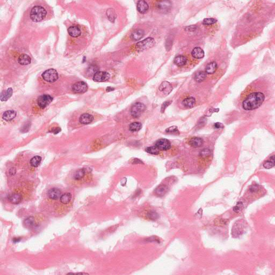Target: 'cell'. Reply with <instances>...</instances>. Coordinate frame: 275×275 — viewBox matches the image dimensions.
Masks as SVG:
<instances>
[{"instance_id": "cell-44", "label": "cell", "mask_w": 275, "mask_h": 275, "mask_svg": "<svg viewBox=\"0 0 275 275\" xmlns=\"http://www.w3.org/2000/svg\"><path fill=\"white\" fill-rule=\"evenodd\" d=\"M60 131H61V129L59 128V127H57V128L53 129V130H52V132H53L54 134H57V133H59Z\"/></svg>"}, {"instance_id": "cell-34", "label": "cell", "mask_w": 275, "mask_h": 275, "mask_svg": "<svg viewBox=\"0 0 275 275\" xmlns=\"http://www.w3.org/2000/svg\"><path fill=\"white\" fill-rule=\"evenodd\" d=\"M270 159V160L267 161L263 164V167L265 168L270 169L275 166V156H272Z\"/></svg>"}, {"instance_id": "cell-12", "label": "cell", "mask_w": 275, "mask_h": 275, "mask_svg": "<svg viewBox=\"0 0 275 275\" xmlns=\"http://www.w3.org/2000/svg\"><path fill=\"white\" fill-rule=\"evenodd\" d=\"M61 192L60 191V189L56 188L51 189L48 193L49 197L51 200H57L59 198L61 197Z\"/></svg>"}, {"instance_id": "cell-46", "label": "cell", "mask_w": 275, "mask_h": 275, "mask_svg": "<svg viewBox=\"0 0 275 275\" xmlns=\"http://www.w3.org/2000/svg\"><path fill=\"white\" fill-rule=\"evenodd\" d=\"M113 90H114V89L112 88L111 87H108V88H107V91H113Z\"/></svg>"}, {"instance_id": "cell-1", "label": "cell", "mask_w": 275, "mask_h": 275, "mask_svg": "<svg viewBox=\"0 0 275 275\" xmlns=\"http://www.w3.org/2000/svg\"><path fill=\"white\" fill-rule=\"evenodd\" d=\"M265 100L264 94L254 92L249 94L243 101L242 107L247 111H251L261 106Z\"/></svg>"}, {"instance_id": "cell-26", "label": "cell", "mask_w": 275, "mask_h": 275, "mask_svg": "<svg viewBox=\"0 0 275 275\" xmlns=\"http://www.w3.org/2000/svg\"><path fill=\"white\" fill-rule=\"evenodd\" d=\"M13 89L11 88H9L7 89L6 91H4V92H3L1 94V101H6L9 98L11 97V96L13 95Z\"/></svg>"}, {"instance_id": "cell-45", "label": "cell", "mask_w": 275, "mask_h": 275, "mask_svg": "<svg viewBox=\"0 0 275 275\" xmlns=\"http://www.w3.org/2000/svg\"><path fill=\"white\" fill-rule=\"evenodd\" d=\"M9 173L11 175H14L16 173L15 169L13 168V171H11L10 170L9 171Z\"/></svg>"}, {"instance_id": "cell-27", "label": "cell", "mask_w": 275, "mask_h": 275, "mask_svg": "<svg viewBox=\"0 0 275 275\" xmlns=\"http://www.w3.org/2000/svg\"><path fill=\"white\" fill-rule=\"evenodd\" d=\"M71 193H65L61 196L60 197V202L64 204H68L72 200Z\"/></svg>"}, {"instance_id": "cell-6", "label": "cell", "mask_w": 275, "mask_h": 275, "mask_svg": "<svg viewBox=\"0 0 275 275\" xmlns=\"http://www.w3.org/2000/svg\"><path fill=\"white\" fill-rule=\"evenodd\" d=\"M146 109V107L144 104L140 102L135 103L132 105L131 109V115L133 117L138 118L141 115Z\"/></svg>"}, {"instance_id": "cell-10", "label": "cell", "mask_w": 275, "mask_h": 275, "mask_svg": "<svg viewBox=\"0 0 275 275\" xmlns=\"http://www.w3.org/2000/svg\"><path fill=\"white\" fill-rule=\"evenodd\" d=\"M155 146L161 151H167L171 148L170 142L166 139H160L157 140Z\"/></svg>"}, {"instance_id": "cell-35", "label": "cell", "mask_w": 275, "mask_h": 275, "mask_svg": "<svg viewBox=\"0 0 275 275\" xmlns=\"http://www.w3.org/2000/svg\"><path fill=\"white\" fill-rule=\"evenodd\" d=\"M146 151L147 153L153 154V155H158L160 153V150L156 146H154L148 147L146 149Z\"/></svg>"}, {"instance_id": "cell-21", "label": "cell", "mask_w": 275, "mask_h": 275, "mask_svg": "<svg viewBox=\"0 0 275 275\" xmlns=\"http://www.w3.org/2000/svg\"><path fill=\"white\" fill-rule=\"evenodd\" d=\"M145 35L144 31L142 30H135L131 34V38L132 40L137 41L144 37Z\"/></svg>"}, {"instance_id": "cell-38", "label": "cell", "mask_w": 275, "mask_h": 275, "mask_svg": "<svg viewBox=\"0 0 275 275\" xmlns=\"http://www.w3.org/2000/svg\"><path fill=\"white\" fill-rule=\"evenodd\" d=\"M243 208H244V204L242 203V202H238L237 204H236V205L233 207V211L236 213H239L242 211Z\"/></svg>"}, {"instance_id": "cell-31", "label": "cell", "mask_w": 275, "mask_h": 275, "mask_svg": "<svg viewBox=\"0 0 275 275\" xmlns=\"http://www.w3.org/2000/svg\"><path fill=\"white\" fill-rule=\"evenodd\" d=\"M86 174V169H80L76 171L74 175V178L75 180H80L84 177Z\"/></svg>"}, {"instance_id": "cell-39", "label": "cell", "mask_w": 275, "mask_h": 275, "mask_svg": "<svg viewBox=\"0 0 275 275\" xmlns=\"http://www.w3.org/2000/svg\"><path fill=\"white\" fill-rule=\"evenodd\" d=\"M147 216L148 219L153 220H155L159 218V215H158V213L154 211H149L147 214Z\"/></svg>"}, {"instance_id": "cell-3", "label": "cell", "mask_w": 275, "mask_h": 275, "mask_svg": "<svg viewBox=\"0 0 275 275\" xmlns=\"http://www.w3.org/2000/svg\"><path fill=\"white\" fill-rule=\"evenodd\" d=\"M155 44V40L153 38H149L145 39V40L137 43L135 45L136 50L139 52L144 51L147 49H150Z\"/></svg>"}, {"instance_id": "cell-13", "label": "cell", "mask_w": 275, "mask_h": 275, "mask_svg": "<svg viewBox=\"0 0 275 275\" xmlns=\"http://www.w3.org/2000/svg\"><path fill=\"white\" fill-rule=\"evenodd\" d=\"M69 35L73 38H77L81 35V31L78 26H71L68 29Z\"/></svg>"}, {"instance_id": "cell-41", "label": "cell", "mask_w": 275, "mask_h": 275, "mask_svg": "<svg viewBox=\"0 0 275 275\" xmlns=\"http://www.w3.org/2000/svg\"><path fill=\"white\" fill-rule=\"evenodd\" d=\"M171 101H167V102H165L163 103V104L162 105V107H161V112H164V110H165V109H166L167 107H168L169 105L171 104Z\"/></svg>"}, {"instance_id": "cell-5", "label": "cell", "mask_w": 275, "mask_h": 275, "mask_svg": "<svg viewBox=\"0 0 275 275\" xmlns=\"http://www.w3.org/2000/svg\"><path fill=\"white\" fill-rule=\"evenodd\" d=\"M42 77L47 82H55L58 80V72L54 69H49L42 74Z\"/></svg>"}, {"instance_id": "cell-14", "label": "cell", "mask_w": 275, "mask_h": 275, "mask_svg": "<svg viewBox=\"0 0 275 275\" xmlns=\"http://www.w3.org/2000/svg\"><path fill=\"white\" fill-rule=\"evenodd\" d=\"M94 117L93 116L88 113H83L80 116V122L83 124H88L93 122Z\"/></svg>"}, {"instance_id": "cell-37", "label": "cell", "mask_w": 275, "mask_h": 275, "mask_svg": "<svg viewBox=\"0 0 275 275\" xmlns=\"http://www.w3.org/2000/svg\"><path fill=\"white\" fill-rule=\"evenodd\" d=\"M166 132L167 133H171V134H178L180 133V132L178 130V127H175V126L169 127L166 130Z\"/></svg>"}, {"instance_id": "cell-11", "label": "cell", "mask_w": 275, "mask_h": 275, "mask_svg": "<svg viewBox=\"0 0 275 275\" xmlns=\"http://www.w3.org/2000/svg\"><path fill=\"white\" fill-rule=\"evenodd\" d=\"M159 90L165 95H168L173 90V87L169 82L168 81H164L160 85Z\"/></svg>"}, {"instance_id": "cell-16", "label": "cell", "mask_w": 275, "mask_h": 275, "mask_svg": "<svg viewBox=\"0 0 275 275\" xmlns=\"http://www.w3.org/2000/svg\"><path fill=\"white\" fill-rule=\"evenodd\" d=\"M148 5L146 1L143 0L138 1L137 3V9L139 13H145L148 10Z\"/></svg>"}, {"instance_id": "cell-36", "label": "cell", "mask_w": 275, "mask_h": 275, "mask_svg": "<svg viewBox=\"0 0 275 275\" xmlns=\"http://www.w3.org/2000/svg\"><path fill=\"white\" fill-rule=\"evenodd\" d=\"M212 154V152L210 149L204 148L200 152V156L201 158H206L209 157Z\"/></svg>"}, {"instance_id": "cell-43", "label": "cell", "mask_w": 275, "mask_h": 275, "mask_svg": "<svg viewBox=\"0 0 275 275\" xmlns=\"http://www.w3.org/2000/svg\"><path fill=\"white\" fill-rule=\"evenodd\" d=\"M214 127H215V129H222L223 127H224V125L222 124V123H216L214 125Z\"/></svg>"}, {"instance_id": "cell-7", "label": "cell", "mask_w": 275, "mask_h": 275, "mask_svg": "<svg viewBox=\"0 0 275 275\" xmlns=\"http://www.w3.org/2000/svg\"><path fill=\"white\" fill-rule=\"evenodd\" d=\"M53 101V98L49 95H43L39 97L37 100L38 105L42 109L47 107Z\"/></svg>"}, {"instance_id": "cell-17", "label": "cell", "mask_w": 275, "mask_h": 275, "mask_svg": "<svg viewBox=\"0 0 275 275\" xmlns=\"http://www.w3.org/2000/svg\"><path fill=\"white\" fill-rule=\"evenodd\" d=\"M191 54L193 58L197 59H202L204 57V52L203 50L201 49L200 47H197L193 49V50L191 52Z\"/></svg>"}, {"instance_id": "cell-33", "label": "cell", "mask_w": 275, "mask_h": 275, "mask_svg": "<svg viewBox=\"0 0 275 275\" xmlns=\"http://www.w3.org/2000/svg\"><path fill=\"white\" fill-rule=\"evenodd\" d=\"M142 128V124L139 122H134L130 125L129 129L131 131L135 132L140 130Z\"/></svg>"}, {"instance_id": "cell-2", "label": "cell", "mask_w": 275, "mask_h": 275, "mask_svg": "<svg viewBox=\"0 0 275 275\" xmlns=\"http://www.w3.org/2000/svg\"><path fill=\"white\" fill-rule=\"evenodd\" d=\"M46 15V10L43 7L36 6L31 9L30 18L35 22H39L44 19Z\"/></svg>"}, {"instance_id": "cell-8", "label": "cell", "mask_w": 275, "mask_h": 275, "mask_svg": "<svg viewBox=\"0 0 275 275\" xmlns=\"http://www.w3.org/2000/svg\"><path fill=\"white\" fill-rule=\"evenodd\" d=\"M110 75L107 72L98 71L94 75L93 80L95 82H105L109 80Z\"/></svg>"}, {"instance_id": "cell-9", "label": "cell", "mask_w": 275, "mask_h": 275, "mask_svg": "<svg viewBox=\"0 0 275 275\" xmlns=\"http://www.w3.org/2000/svg\"><path fill=\"white\" fill-rule=\"evenodd\" d=\"M72 89L76 93H84L87 91L88 86L83 81H79L74 84Z\"/></svg>"}, {"instance_id": "cell-23", "label": "cell", "mask_w": 275, "mask_h": 275, "mask_svg": "<svg viewBox=\"0 0 275 275\" xmlns=\"http://www.w3.org/2000/svg\"><path fill=\"white\" fill-rule=\"evenodd\" d=\"M18 62L22 65H28L31 62V59L26 54H23L18 58Z\"/></svg>"}, {"instance_id": "cell-29", "label": "cell", "mask_w": 275, "mask_h": 275, "mask_svg": "<svg viewBox=\"0 0 275 275\" xmlns=\"http://www.w3.org/2000/svg\"><path fill=\"white\" fill-rule=\"evenodd\" d=\"M206 78V72L200 71L196 74L195 75V80L197 82H203Z\"/></svg>"}, {"instance_id": "cell-32", "label": "cell", "mask_w": 275, "mask_h": 275, "mask_svg": "<svg viewBox=\"0 0 275 275\" xmlns=\"http://www.w3.org/2000/svg\"><path fill=\"white\" fill-rule=\"evenodd\" d=\"M42 161V158L40 156H35L30 160V164L33 167H37Z\"/></svg>"}, {"instance_id": "cell-25", "label": "cell", "mask_w": 275, "mask_h": 275, "mask_svg": "<svg viewBox=\"0 0 275 275\" xmlns=\"http://www.w3.org/2000/svg\"><path fill=\"white\" fill-rule=\"evenodd\" d=\"M16 116V111L13 110H8L5 112L3 115V119L6 121H10L13 119Z\"/></svg>"}, {"instance_id": "cell-19", "label": "cell", "mask_w": 275, "mask_h": 275, "mask_svg": "<svg viewBox=\"0 0 275 275\" xmlns=\"http://www.w3.org/2000/svg\"><path fill=\"white\" fill-rule=\"evenodd\" d=\"M168 187L166 185H160L156 188L155 190V193L156 195L160 197H162L168 192Z\"/></svg>"}, {"instance_id": "cell-40", "label": "cell", "mask_w": 275, "mask_h": 275, "mask_svg": "<svg viewBox=\"0 0 275 275\" xmlns=\"http://www.w3.org/2000/svg\"><path fill=\"white\" fill-rule=\"evenodd\" d=\"M217 20H216L215 18H205L203 20V24L205 25H210L215 24V23L217 22Z\"/></svg>"}, {"instance_id": "cell-28", "label": "cell", "mask_w": 275, "mask_h": 275, "mask_svg": "<svg viewBox=\"0 0 275 275\" xmlns=\"http://www.w3.org/2000/svg\"><path fill=\"white\" fill-rule=\"evenodd\" d=\"M24 224L25 226L27 228H32L35 224V220L33 217H29L25 219L24 222Z\"/></svg>"}, {"instance_id": "cell-18", "label": "cell", "mask_w": 275, "mask_h": 275, "mask_svg": "<svg viewBox=\"0 0 275 275\" xmlns=\"http://www.w3.org/2000/svg\"><path fill=\"white\" fill-rule=\"evenodd\" d=\"M217 68L218 64L216 62L212 61V62H210L206 66L205 72H206V73L208 74H212L215 73L217 69Z\"/></svg>"}, {"instance_id": "cell-30", "label": "cell", "mask_w": 275, "mask_h": 275, "mask_svg": "<svg viewBox=\"0 0 275 275\" xmlns=\"http://www.w3.org/2000/svg\"><path fill=\"white\" fill-rule=\"evenodd\" d=\"M171 3L168 1H164V2H159L157 4L158 8L161 10H167L170 8Z\"/></svg>"}, {"instance_id": "cell-20", "label": "cell", "mask_w": 275, "mask_h": 275, "mask_svg": "<svg viewBox=\"0 0 275 275\" xmlns=\"http://www.w3.org/2000/svg\"><path fill=\"white\" fill-rule=\"evenodd\" d=\"M203 140L202 138L198 137H195L192 138L191 140L189 141V145L193 147L194 148H197L202 146L203 144Z\"/></svg>"}, {"instance_id": "cell-4", "label": "cell", "mask_w": 275, "mask_h": 275, "mask_svg": "<svg viewBox=\"0 0 275 275\" xmlns=\"http://www.w3.org/2000/svg\"><path fill=\"white\" fill-rule=\"evenodd\" d=\"M246 226L245 222L243 220H239L233 225L232 229V234L233 237H238L244 232Z\"/></svg>"}, {"instance_id": "cell-15", "label": "cell", "mask_w": 275, "mask_h": 275, "mask_svg": "<svg viewBox=\"0 0 275 275\" xmlns=\"http://www.w3.org/2000/svg\"><path fill=\"white\" fill-rule=\"evenodd\" d=\"M9 202L13 204H18L22 202V197L19 193H13L8 197Z\"/></svg>"}, {"instance_id": "cell-24", "label": "cell", "mask_w": 275, "mask_h": 275, "mask_svg": "<svg viewBox=\"0 0 275 275\" xmlns=\"http://www.w3.org/2000/svg\"><path fill=\"white\" fill-rule=\"evenodd\" d=\"M187 58L184 56H178L176 57L174 62V64L178 66H183L186 64L187 62Z\"/></svg>"}, {"instance_id": "cell-22", "label": "cell", "mask_w": 275, "mask_h": 275, "mask_svg": "<svg viewBox=\"0 0 275 275\" xmlns=\"http://www.w3.org/2000/svg\"><path fill=\"white\" fill-rule=\"evenodd\" d=\"M196 104V100L195 98L193 97L186 98L184 99L182 102V105L184 107L187 108H191L195 106Z\"/></svg>"}, {"instance_id": "cell-42", "label": "cell", "mask_w": 275, "mask_h": 275, "mask_svg": "<svg viewBox=\"0 0 275 275\" xmlns=\"http://www.w3.org/2000/svg\"><path fill=\"white\" fill-rule=\"evenodd\" d=\"M258 187H259V186L257 185H252L249 189V190H250V191L251 193H256V192H257L258 190V189H259Z\"/></svg>"}]
</instances>
